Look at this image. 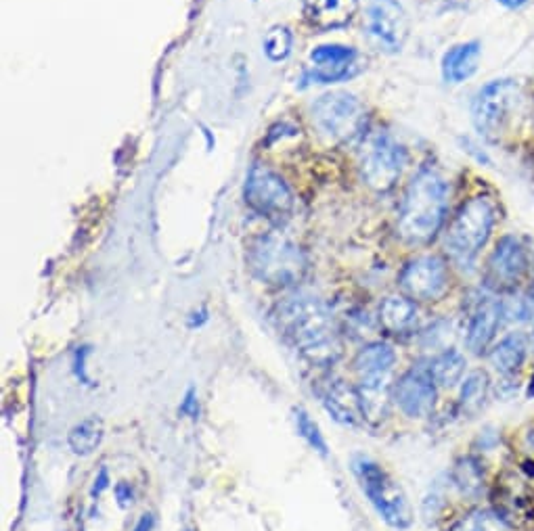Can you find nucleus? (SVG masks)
Masks as SVG:
<instances>
[{
    "mask_svg": "<svg viewBox=\"0 0 534 531\" xmlns=\"http://www.w3.org/2000/svg\"><path fill=\"white\" fill-rule=\"evenodd\" d=\"M367 30L380 51L398 53L409 36V17L398 0H373L367 13Z\"/></svg>",
    "mask_w": 534,
    "mask_h": 531,
    "instance_id": "12",
    "label": "nucleus"
},
{
    "mask_svg": "<svg viewBox=\"0 0 534 531\" xmlns=\"http://www.w3.org/2000/svg\"><path fill=\"white\" fill-rule=\"evenodd\" d=\"M419 310L407 295H390L380 304L382 327L394 335L411 333L417 327Z\"/></svg>",
    "mask_w": 534,
    "mask_h": 531,
    "instance_id": "19",
    "label": "nucleus"
},
{
    "mask_svg": "<svg viewBox=\"0 0 534 531\" xmlns=\"http://www.w3.org/2000/svg\"><path fill=\"white\" fill-rule=\"evenodd\" d=\"M310 61L315 63L313 78L317 82H336L348 78L352 72L356 61V51L350 46H340V44H327L319 46L313 53H310Z\"/></svg>",
    "mask_w": 534,
    "mask_h": 531,
    "instance_id": "16",
    "label": "nucleus"
},
{
    "mask_svg": "<svg viewBox=\"0 0 534 531\" xmlns=\"http://www.w3.org/2000/svg\"><path fill=\"white\" fill-rule=\"evenodd\" d=\"M296 429L300 433L302 440L313 448L315 452H319L321 456H327V442H325V437L319 429V425L310 419V414L304 410V408H296Z\"/></svg>",
    "mask_w": 534,
    "mask_h": 531,
    "instance_id": "27",
    "label": "nucleus"
},
{
    "mask_svg": "<svg viewBox=\"0 0 534 531\" xmlns=\"http://www.w3.org/2000/svg\"><path fill=\"white\" fill-rule=\"evenodd\" d=\"M495 222L497 205L488 195H476L459 207L444 237L447 256L459 270L474 268L480 251L493 235Z\"/></svg>",
    "mask_w": 534,
    "mask_h": 531,
    "instance_id": "3",
    "label": "nucleus"
},
{
    "mask_svg": "<svg viewBox=\"0 0 534 531\" xmlns=\"http://www.w3.org/2000/svg\"><path fill=\"white\" fill-rule=\"evenodd\" d=\"M465 356L457 350H444L430 362V373L440 387H453L465 375Z\"/></svg>",
    "mask_w": 534,
    "mask_h": 531,
    "instance_id": "23",
    "label": "nucleus"
},
{
    "mask_svg": "<svg viewBox=\"0 0 534 531\" xmlns=\"http://www.w3.org/2000/svg\"><path fill=\"white\" fill-rule=\"evenodd\" d=\"M323 404L331 417L342 425L352 427V425H359V421L363 419L359 389L344 381H333L327 385L325 394H323Z\"/></svg>",
    "mask_w": 534,
    "mask_h": 531,
    "instance_id": "17",
    "label": "nucleus"
},
{
    "mask_svg": "<svg viewBox=\"0 0 534 531\" xmlns=\"http://www.w3.org/2000/svg\"><path fill=\"white\" fill-rule=\"evenodd\" d=\"M451 531H509L505 521L493 511H474L463 517Z\"/></svg>",
    "mask_w": 534,
    "mask_h": 531,
    "instance_id": "28",
    "label": "nucleus"
},
{
    "mask_svg": "<svg viewBox=\"0 0 534 531\" xmlns=\"http://www.w3.org/2000/svg\"><path fill=\"white\" fill-rule=\"evenodd\" d=\"M116 498H118V504L122 506V509H126V506L132 504V500H135V492H132L130 483H120V486L116 488Z\"/></svg>",
    "mask_w": 534,
    "mask_h": 531,
    "instance_id": "31",
    "label": "nucleus"
},
{
    "mask_svg": "<svg viewBox=\"0 0 534 531\" xmlns=\"http://www.w3.org/2000/svg\"><path fill=\"white\" fill-rule=\"evenodd\" d=\"M394 400L411 419L430 417L436 406V381L430 366H413L400 377L394 385Z\"/></svg>",
    "mask_w": 534,
    "mask_h": 531,
    "instance_id": "13",
    "label": "nucleus"
},
{
    "mask_svg": "<svg viewBox=\"0 0 534 531\" xmlns=\"http://www.w3.org/2000/svg\"><path fill=\"white\" fill-rule=\"evenodd\" d=\"M482 57V44L478 40L451 46L442 57V78L449 84H461L476 76Z\"/></svg>",
    "mask_w": 534,
    "mask_h": 531,
    "instance_id": "18",
    "label": "nucleus"
},
{
    "mask_svg": "<svg viewBox=\"0 0 534 531\" xmlns=\"http://www.w3.org/2000/svg\"><path fill=\"white\" fill-rule=\"evenodd\" d=\"M505 320V306L503 299H497L495 295H482L467 322L465 331V343L474 354H484L503 325Z\"/></svg>",
    "mask_w": 534,
    "mask_h": 531,
    "instance_id": "14",
    "label": "nucleus"
},
{
    "mask_svg": "<svg viewBox=\"0 0 534 531\" xmlns=\"http://www.w3.org/2000/svg\"><path fill=\"white\" fill-rule=\"evenodd\" d=\"M405 168V149L388 132H375L367 138L361 153V176L367 187L386 193L398 182Z\"/></svg>",
    "mask_w": 534,
    "mask_h": 531,
    "instance_id": "7",
    "label": "nucleus"
},
{
    "mask_svg": "<svg viewBox=\"0 0 534 531\" xmlns=\"http://www.w3.org/2000/svg\"><path fill=\"white\" fill-rule=\"evenodd\" d=\"M449 212V184L432 170L421 168L409 182L398 210L396 230L407 243H430Z\"/></svg>",
    "mask_w": 534,
    "mask_h": 531,
    "instance_id": "2",
    "label": "nucleus"
},
{
    "mask_svg": "<svg viewBox=\"0 0 534 531\" xmlns=\"http://www.w3.org/2000/svg\"><path fill=\"white\" fill-rule=\"evenodd\" d=\"M248 266L256 279L273 287L298 285L308 270L304 251L279 233L258 237L250 245Z\"/></svg>",
    "mask_w": 534,
    "mask_h": 531,
    "instance_id": "4",
    "label": "nucleus"
},
{
    "mask_svg": "<svg viewBox=\"0 0 534 531\" xmlns=\"http://www.w3.org/2000/svg\"><path fill=\"white\" fill-rule=\"evenodd\" d=\"M488 375L484 371H474L465 377L459 391V406L465 414H478L488 398Z\"/></svg>",
    "mask_w": 534,
    "mask_h": 531,
    "instance_id": "25",
    "label": "nucleus"
},
{
    "mask_svg": "<svg viewBox=\"0 0 534 531\" xmlns=\"http://www.w3.org/2000/svg\"><path fill=\"white\" fill-rule=\"evenodd\" d=\"M396 364V352L392 345L384 341H375L365 345L354 358V371L361 379H384L390 377L392 366Z\"/></svg>",
    "mask_w": 534,
    "mask_h": 531,
    "instance_id": "20",
    "label": "nucleus"
},
{
    "mask_svg": "<svg viewBox=\"0 0 534 531\" xmlns=\"http://www.w3.org/2000/svg\"><path fill=\"white\" fill-rule=\"evenodd\" d=\"M246 203L250 210L271 222H285L294 212V195L285 180L271 168L254 166L246 180Z\"/></svg>",
    "mask_w": 534,
    "mask_h": 531,
    "instance_id": "8",
    "label": "nucleus"
},
{
    "mask_svg": "<svg viewBox=\"0 0 534 531\" xmlns=\"http://www.w3.org/2000/svg\"><path fill=\"white\" fill-rule=\"evenodd\" d=\"M317 128L331 141H346L361 130L365 113L361 101L348 92H331L313 105Z\"/></svg>",
    "mask_w": 534,
    "mask_h": 531,
    "instance_id": "9",
    "label": "nucleus"
},
{
    "mask_svg": "<svg viewBox=\"0 0 534 531\" xmlns=\"http://www.w3.org/2000/svg\"><path fill=\"white\" fill-rule=\"evenodd\" d=\"M135 531H153V517L151 515H143L141 521L137 523Z\"/></svg>",
    "mask_w": 534,
    "mask_h": 531,
    "instance_id": "36",
    "label": "nucleus"
},
{
    "mask_svg": "<svg viewBox=\"0 0 534 531\" xmlns=\"http://www.w3.org/2000/svg\"><path fill=\"white\" fill-rule=\"evenodd\" d=\"M181 414H185V417H191V419H197V414H199V402H197V394H195V389H193V387L187 391L185 398H183Z\"/></svg>",
    "mask_w": 534,
    "mask_h": 531,
    "instance_id": "30",
    "label": "nucleus"
},
{
    "mask_svg": "<svg viewBox=\"0 0 534 531\" xmlns=\"http://www.w3.org/2000/svg\"><path fill=\"white\" fill-rule=\"evenodd\" d=\"M528 270H530L528 249L518 237L505 235L499 239V243L495 245L491 253V258H488L484 281L491 291L511 293L518 289V285L522 283Z\"/></svg>",
    "mask_w": 534,
    "mask_h": 531,
    "instance_id": "10",
    "label": "nucleus"
},
{
    "mask_svg": "<svg viewBox=\"0 0 534 531\" xmlns=\"http://www.w3.org/2000/svg\"><path fill=\"white\" fill-rule=\"evenodd\" d=\"M398 283L417 302H438L449 291V268L438 256H419L403 268Z\"/></svg>",
    "mask_w": 534,
    "mask_h": 531,
    "instance_id": "11",
    "label": "nucleus"
},
{
    "mask_svg": "<svg viewBox=\"0 0 534 531\" xmlns=\"http://www.w3.org/2000/svg\"><path fill=\"white\" fill-rule=\"evenodd\" d=\"M352 467L356 479L361 483V490L373 504L377 515L394 529H407L413 521V513L409 500L398 483L380 465L373 463L371 458H354Z\"/></svg>",
    "mask_w": 534,
    "mask_h": 531,
    "instance_id": "6",
    "label": "nucleus"
},
{
    "mask_svg": "<svg viewBox=\"0 0 534 531\" xmlns=\"http://www.w3.org/2000/svg\"><path fill=\"white\" fill-rule=\"evenodd\" d=\"M482 469L472 458H463L453 471L455 486L465 496H478L482 492Z\"/></svg>",
    "mask_w": 534,
    "mask_h": 531,
    "instance_id": "26",
    "label": "nucleus"
},
{
    "mask_svg": "<svg viewBox=\"0 0 534 531\" xmlns=\"http://www.w3.org/2000/svg\"><path fill=\"white\" fill-rule=\"evenodd\" d=\"M109 488V475H107V469H101V473L97 475L95 479V486H93V496H101L103 490Z\"/></svg>",
    "mask_w": 534,
    "mask_h": 531,
    "instance_id": "34",
    "label": "nucleus"
},
{
    "mask_svg": "<svg viewBox=\"0 0 534 531\" xmlns=\"http://www.w3.org/2000/svg\"><path fill=\"white\" fill-rule=\"evenodd\" d=\"M103 435H105L103 421L99 417H88L70 431L68 442H70V448L74 454L88 456L101 446Z\"/></svg>",
    "mask_w": 534,
    "mask_h": 531,
    "instance_id": "24",
    "label": "nucleus"
},
{
    "mask_svg": "<svg viewBox=\"0 0 534 531\" xmlns=\"http://www.w3.org/2000/svg\"><path fill=\"white\" fill-rule=\"evenodd\" d=\"M292 34L285 28H273L264 38V53L271 61H283L292 53Z\"/></svg>",
    "mask_w": 534,
    "mask_h": 531,
    "instance_id": "29",
    "label": "nucleus"
},
{
    "mask_svg": "<svg viewBox=\"0 0 534 531\" xmlns=\"http://www.w3.org/2000/svg\"><path fill=\"white\" fill-rule=\"evenodd\" d=\"M524 105V88L518 80L501 78L484 84L472 103V120L480 136L499 143Z\"/></svg>",
    "mask_w": 534,
    "mask_h": 531,
    "instance_id": "5",
    "label": "nucleus"
},
{
    "mask_svg": "<svg viewBox=\"0 0 534 531\" xmlns=\"http://www.w3.org/2000/svg\"><path fill=\"white\" fill-rule=\"evenodd\" d=\"M277 320L285 335L313 364L329 366L342 354L336 325L325 304L317 297H289L277 308Z\"/></svg>",
    "mask_w": 534,
    "mask_h": 531,
    "instance_id": "1",
    "label": "nucleus"
},
{
    "mask_svg": "<svg viewBox=\"0 0 534 531\" xmlns=\"http://www.w3.org/2000/svg\"><path fill=\"white\" fill-rule=\"evenodd\" d=\"M302 11L313 28L323 32L340 30L359 11V0H304Z\"/></svg>",
    "mask_w": 534,
    "mask_h": 531,
    "instance_id": "15",
    "label": "nucleus"
},
{
    "mask_svg": "<svg viewBox=\"0 0 534 531\" xmlns=\"http://www.w3.org/2000/svg\"><path fill=\"white\" fill-rule=\"evenodd\" d=\"M528 354V343L526 337L520 333H511L505 339H501L493 352H491V364L495 366V371L501 375H514L520 371L524 360Z\"/></svg>",
    "mask_w": 534,
    "mask_h": 531,
    "instance_id": "21",
    "label": "nucleus"
},
{
    "mask_svg": "<svg viewBox=\"0 0 534 531\" xmlns=\"http://www.w3.org/2000/svg\"><path fill=\"white\" fill-rule=\"evenodd\" d=\"M530 289H534V274H532V287Z\"/></svg>",
    "mask_w": 534,
    "mask_h": 531,
    "instance_id": "37",
    "label": "nucleus"
},
{
    "mask_svg": "<svg viewBox=\"0 0 534 531\" xmlns=\"http://www.w3.org/2000/svg\"><path fill=\"white\" fill-rule=\"evenodd\" d=\"M497 3L503 5L509 11H520V9H524L530 3V0H497Z\"/></svg>",
    "mask_w": 534,
    "mask_h": 531,
    "instance_id": "35",
    "label": "nucleus"
},
{
    "mask_svg": "<svg viewBox=\"0 0 534 531\" xmlns=\"http://www.w3.org/2000/svg\"><path fill=\"white\" fill-rule=\"evenodd\" d=\"M390 377L384 379H361L359 383V396L363 406V419L367 421H382L388 414L390 406Z\"/></svg>",
    "mask_w": 534,
    "mask_h": 531,
    "instance_id": "22",
    "label": "nucleus"
},
{
    "mask_svg": "<svg viewBox=\"0 0 534 531\" xmlns=\"http://www.w3.org/2000/svg\"><path fill=\"white\" fill-rule=\"evenodd\" d=\"M524 322H528L534 331V289H530L524 297Z\"/></svg>",
    "mask_w": 534,
    "mask_h": 531,
    "instance_id": "33",
    "label": "nucleus"
},
{
    "mask_svg": "<svg viewBox=\"0 0 534 531\" xmlns=\"http://www.w3.org/2000/svg\"><path fill=\"white\" fill-rule=\"evenodd\" d=\"M86 356H88V350H86V348H78V352H76V358H74L76 377H78L82 383H88V377H86V373H84V362H86Z\"/></svg>",
    "mask_w": 534,
    "mask_h": 531,
    "instance_id": "32",
    "label": "nucleus"
}]
</instances>
